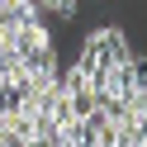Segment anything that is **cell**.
<instances>
[{"label":"cell","instance_id":"obj_1","mask_svg":"<svg viewBox=\"0 0 147 147\" xmlns=\"http://www.w3.org/2000/svg\"><path fill=\"white\" fill-rule=\"evenodd\" d=\"M123 57H133V48H128L123 29H114V24L95 29L86 43H81V62H86L90 71H95V67H114V62H123Z\"/></svg>","mask_w":147,"mask_h":147}]
</instances>
